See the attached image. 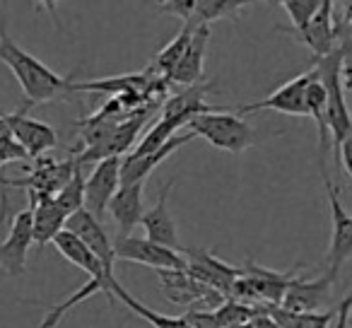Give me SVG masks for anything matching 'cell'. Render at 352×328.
<instances>
[{
    "instance_id": "obj_1",
    "label": "cell",
    "mask_w": 352,
    "mask_h": 328,
    "mask_svg": "<svg viewBox=\"0 0 352 328\" xmlns=\"http://www.w3.org/2000/svg\"><path fill=\"white\" fill-rule=\"evenodd\" d=\"M0 63H6L12 70L22 92H25V104L30 109L36 107V104L68 99L73 94V75L60 78L58 73H54L36 56H32L20 44H15L3 25H0Z\"/></svg>"
},
{
    "instance_id": "obj_2",
    "label": "cell",
    "mask_w": 352,
    "mask_h": 328,
    "mask_svg": "<svg viewBox=\"0 0 352 328\" xmlns=\"http://www.w3.org/2000/svg\"><path fill=\"white\" fill-rule=\"evenodd\" d=\"M186 128V133H191L193 138H203L212 147L232 155H241L256 142V131L249 126V121L239 113H232L230 107H217L215 111L198 113L188 118Z\"/></svg>"
},
{
    "instance_id": "obj_3",
    "label": "cell",
    "mask_w": 352,
    "mask_h": 328,
    "mask_svg": "<svg viewBox=\"0 0 352 328\" xmlns=\"http://www.w3.org/2000/svg\"><path fill=\"white\" fill-rule=\"evenodd\" d=\"M323 186H326L328 208H331V246L326 254V273L338 278L342 265L350 261L352 256V217L347 208L340 203L336 184L331 182V174L326 167H321Z\"/></svg>"
},
{
    "instance_id": "obj_4",
    "label": "cell",
    "mask_w": 352,
    "mask_h": 328,
    "mask_svg": "<svg viewBox=\"0 0 352 328\" xmlns=\"http://www.w3.org/2000/svg\"><path fill=\"white\" fill-rule=\"evenodd\" d=\"M113 259L128 261V263H140L147 268L160 270H186V261L179 251L164 249L160 244H152L145 237H116L113 239Z\"/></svg>"
},
{
    "instance_id": "obj_5",
    "label": "cell",
    "mask_w": 352,
    "mask_h": 328,
    "mask_svg": "<svg viewBox=\"0 0 352 328\" xmlns=\"http://www.w3.org/2000/svg\"><path fill=\"white\" fill-rule=\"evenodd\" d=\"M27 111H30V107L22 104L17 111L3 113V118H6L12 140L22 147V152H25L30 160H39L41 155H46V152L58 145V135H56V131L49 123L30 118Z\"/></svg>"
},
{
    "instance_id": "obj_6",
    "label": "cell",
    "mask_w": 352,
    "mask_h": 328,
    "mask_svg": "<svg viewBox=\"0 0 352 328\" xmlns=\"http://www.w3.org/2000/svg\"><path fill=\"white\" fill-rule=\"evenodd\" d=\"M184 261H186V273L193 280H198L206 287L215 289L222 297H230V289L234 285V280L239 278V268L225 263L217 256H212L206 249H184L182 251Z\"/></svg>"
},
{
    "instance_id": "obj_7",
    "label": "cell",
    "mask_w": 352,
    "mask_h": 328,
    "mask_svg": "<svg viewBox=\"0 0 352 328\" xmlns=\"http://www.w3.org/2000/svg\"><path fill=\"white\" fill-rule=\"evenodd\" d=\"M333 285H336V278L328 273L318 275L314 280L297 273L289 280L287 289H285L280 309L289 314H318L323 309V304L331 299Z\"/></svg>"
},
{
    "instance_id": "obj_8",
    "label": "cell",
    "mask_w": 352,
    "mask_h": 328,
    "mask_svg": "<svg viewBox=\"0 0 352 328\" xmlns=\"http://www.w3.org/2000/svg\"><path fill=\"white\" fill-rule=\"evenodd\" d=\"M121 160L123 157H109V160L97 162L92 174L85 179L82 208L92 217H97V220L107 212L109 201L118 191V184H121Z\"/></svg>"
},
{
    "instance_id": "obj_9",
    "label": "cell",
    "mask_w": 352,
    "mask_h": 328,
    "mask_svg": "<svg viewBox=\"0 0 352 328\" xmlns=\"http://www.w3.org/2000/svg\"><path fill=\"white\" fill-rule=\"evenodd\" d=\"M160 287L164 289L166 299L171 304H182V307H220L225 302L222 294L215 289L206 287L198 280H193L186 270H160Z\"/></svg>"
},
{
    "instance_id": "obj_10",
    "label": "cell",
    "mask_w": 352,
    "mask_h": 328,
    "mask_svg": "<svg viewBox=\"0 0 352 328\" xmlns=\"http://www.w3.org/2000/svg\"><path fill=\"white\" fill-rule=\"evenodd\" d=\"M32 244H34V234H32V210L25 208V210L15 212L6 239L0 241V268L6 270L8 275H12V278L25 273L27 254H30Z\"/></svg>"
},
{
    "instance_id": "obj_11",
    "label": "cell",
    "mask_w": 352,
    "mask_h": 328,
    "mask_svg": "<svg viewBox=\"0 0 352 328\" xmlns=\"http://www.w3.org/2000/svg\"><path fill=\"white\" fill-rule=\"evenodd\" d=\"M174 188V179L162 186V191L157 193V201L150 210L142 212L140 217V225L145 230V239H150L152 244H160L164 249H171V251H179L182 254L184 246L179 241V230H176V222L169 212V193Z\"/></svg>"
},
{
    "instance_id": "obj_12",
    "label": "cell",
    "mask_w": 352,
    "mask_h": 328,
    "mask_svg": "<svg viewBox=\"0 0 352 328\" xmlns=\"http://www.w3.org/2000/svg\"><path fill=\"white\" fill-rule=\"evenodd\" d=\"M299 270H302V265L287 270V273H278V270L258 265L254 259H246L244 268H239V273H241V278L246 280V285L254 289V294L258 297V302L263 304V307H280L289 280H292Z\"/></svg>"
},
{
    "instance_id": "obj_13",
    "label": "cell",
    "mask_w": 352,
    "mask_h": 328,
    "mask_svg": "<svg viewBox=\"0 0 352 328\" xmlns=\"http://www.w3.org/2000/svg\"><path fill=\"white\" fill-rule=\"evenodd\" d=\"M309 83V70L297 78H292L289 83H285L280 89H275L273 94H268L265 99L254 104H241V107H230L232 113H249V111H261V109H268V111H280L287 113V116H299L307 118V107H304V89Z\"/></svg>"
},
{
    "instance_id": "obj_14",
    "label": "cell",
    "mask_w": 352,
    "mask_h": 328,
    "mask_svg": "<svg viewBox=\"0 0 352 328\" xmlns=\"http://www.w3.org/2000/svg\"><path fill=\"white\" fill-rule=\"evenodd\" d=\"M63 230H68L70 234L78 237V239L97 256L104 268L113 270V263H116V259H113V239L107 234V230H104L97 217H92L85 208H80V210H75L73 215L65 220Z\"/></svg>"
},
{
    "instance_id": "obj_15",
    "label": "cell",
    "mask_w": 352,
    "mask_h": 328,
    "mask_svg": "<svg viewBox=\"0 0 352 328\" xmlns=\"http://www.w3.org/2000/svg\"><path fill=\"white\" fill-rule=\"evenodd\" d=\"M333 10H336V3L321 0V8L311 17V22L302 32L292 34L294 39H299L302 44H307L314 51L316 61L328 56L338 46V20L333 17Z\"/></svg>"
},
{
    "instance_id": "obj_16",
    "label": "cell",
    "mask_w": 352,
    "mask_h": 328,
    "mask_svg": "<svg viewBox=\"0 0 352 328\" xmlns=\"http://www.w3.org/2000/svg\"><path fill=\"white\" fill-rule=\"evenodd\" d=\"M191 140H196L191 133H182V135H174L169 142H164L160 150L150 152V155L123 157V160H121V184H118V186H126V184H138V182L145 184L147 177H150V174L160 167L162 162H164L171 152H176L179 147L188 145Z\"/></svg>"
},
{
    "instance_id": "obj_17",
    "label": "cell",
    "mask_w": 352,
    "mask_h": 328,
    "mask_svg": "<svg viewBox=\"0 0 352 328\" xmlns=\"http://www.w3.org/2000/svg\"><path fill=\"white\" fill-rule=\"evenodd\" d=\"M208 39H210V27H196V30H193V36H191V41H188L186 51H184L182 61L171 70L166 83L179 85V87L203 83V61H206Z\"/></svg>"
},
{
    "instance_id": "obj_18",
    "label": "cell",
    "mask_w": 352,
    "mask_h": 328,
    "mask_svg": "<svg viewBox=\"0 0 352 328\" xmlns=\"http://www.w3.org/2000/svg\"><path fill=\"white\" fill-rule=\"evenodd\" d=\"M142 191H145V184H126V186H118V191L113 193V198L109 201L107 212H111L113 222L118 225V237H128L138 225H140L142 217Z\"/></svg>"
},
{
    "instance_id": "obj_19",
    "label": "cell",
    "mask_w": 352,
    "mask_h": 328,
    "mask_svg": "<svg viewBox=\"0 0 352 328\" xmlns=\"http://www.w3.org/2000/svg\"><path fill=\"white\" fill-rule=\"evenodd\" d=\"M215 87L212 83H196V85H188V87H182L176 94L166 97L162 102L160 109V118H174V116H186L193 118L198 113H208V111H215L217 104H208L206 97L208 92Z\"/></svg>"
},
{
    "instance_id": "obj_20",
    "label": "cell",
    "mask_w": 352,
    "mask_h": 328,
    "mask_svg": "<svg viewBox=\"0 0 352 328\" xmlns=\"http://www.w3.org/2000/svg\"><path fill=\"white\" fill-rule=\"evenodd\" d=\"M51 244L58 249V254L63 256L65 261H70L75 268H80L82 273H87V280L99 278V275H113V270L104 268V265L99 263L97 256H94L92 251H89L87 246L78 239V237L70 234L68 230H60L58 234L51 239Z\"/></svg>"
},
{
    "instance_id": "obj_21",
    "label": "cell",
    "mask_w": 352,
    "mask_h": 328,
    "mask_svg": "<svg viewBox=\"0 0 352 328\" xmlns=\"http://www.w3.org/2000/svg\"><path fill=\"white\" fill-rule=\"evenodd\" d=\"M30 210H32V234H34V244H49V241L63 230L65 220H68L51 196L32 198Z\"/></svg>"
},
{
    "instance_id": "obj_22",
    "label": "cell",
    "mask_w": 352,
    "mask_h": 328,
    "mask_svg": "<svg viewBox=\"0 0 352 328\" xmlns=\"http://www.w3.org/2000/svg\"><path fill=\"white\" fill-rule=\"evenodd\" d=\"M246 0H193V12L186 25L191 27H210V22L232 20L244 10Z\"/></svg>"
},
{
    "instance_id": "obj_23",
    "label": "cell",
    "mask_w": 352,
    "mask_h": 328,
    "mask_svg": "<svg viewBox=\"0 0 352 328\" xmlns=\"http://www.w3.org/2000/svg\"><path fill=\"white\" fill-rule=\"evenodd\" d=\"M193 30H196V27L184 25V27H182V32H179V34H176L174 39H171L169 44H166L164 49H162L160 54H157L155 58L150 61L147 70H150V73L155 75V78H162V80L169 78L171 70L176 68V63L182 61L184 51H186L188 41H191V36H193Z\"/></svg>"
},
{
    "instance_id": "obj_24",
    "label": "cell",
    "mask_w": 352,
    "mask_h": 328,
    "mask_svg": "<svg viewBox=\"0 0 352 328\" xmlns=\"http://www.w3.org/2000/svg\"><path fill=\"white\" fill-rule=\"evenodd\" d=\"M113 297H118L123 304H126L128 309H131L133 314H138L140 318H145L147 323H150L152 328H188L186 321H184L182 316H164V314H157L152 311L150 307H145L142 302H138L135 297H133L131 292H128L123 285H118L116 289H113Z\"/></svg>"
},
{
    "instance_id": "obj_25",
    "label": "cell",
    "mask_w": 352,
    "mask_h": 328,
    "mask_svg": "<svg viewBox=\"0 0 352 328\" xmlns=\"http://www.w3.org/2000/svg\"><path fill=\"white\" fill-rule=\"evenodd\" d=\"M73 160H75V157H73ZM82 191H85L82 167L75 162V169H73V174H70V179L58 188V193H56V196H51V198H54V203L60 208V212H63L65 217H70L75 210H80V208H82Z\"/></svg>"
},
{
    "instance_id": "obj_26",
    "label": "cell",
    "mask_w": 352,
    "mask_h": 328,
    "mask_svg": "<svg viewBox=\"0 0 352 328\" xmlns=\"http://www.w3.org/2000/svg\"><path fill=\"white\" fill-rule=\"evenodd\" d=\"M278 6L283 8V10L289 15V20H292V27H280V32L297 34V32H302L304 27L311 22V17L318 12L321 0H283V3H278Z\"/></svg>"
},
{
    "instance_id": "obj_27",
    "label": "cell",
    "mask_w": 352,
    "mask_h": 328,
    "mask_svg": "<svg viewBox=\"0 0 352 328\" xmlns=\"http://www.w3.org/2000/svg\"><path fill=\"white\" fill-rule=\"evenodd\" d=\"M182 318L188 328H220L215 314L206 311V309H188L186 314H182Z\"/></svg>"
},
{
    "instance_id": "obj_28",
    "label": "cell",
    "mask_w": 352,
    "mask_h": 328,
    "mask_svg": "<svg viewBox=\"0 0 352 328\" xmlns=\"http://www.w3.org/2000/svg\"><path fill=\"white\" fill-rule=\"evenodd\" d=\"M160 15H174L186 25L188 17L193 12V0H166V3H160Z\"/></svg>"
},
{
    "instance_id": "obj_29",
    "label": "cell",
    "mask_w": 352,
    "mask_h": 328,
    "mask_svg": "<svg viewBox=\"0 0 352 328\" xmlns=\"http://www.w3.org/2000/svg\"><path fill=\"white\" fill-rule=\"evenodd\" d=\"M350 304H352V294H345V297L338 302L336 309V318H338V328H347L350 323Z\"/></svg>"
}]
</instances>
